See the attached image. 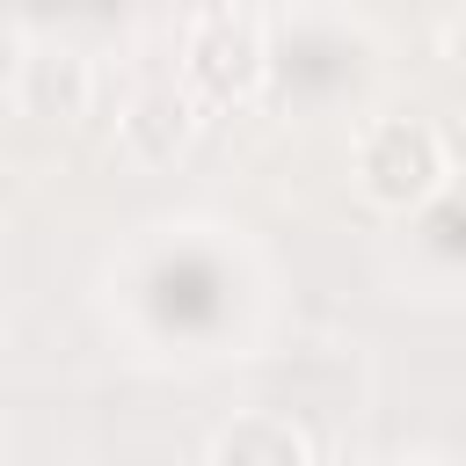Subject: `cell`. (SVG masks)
Instances as JSON below:
<instances>
[{"label": "cell", "instance_id": "cell-1", "mask_svg": "<svg viewBox=\"0 0 466 466\" xmlns=\"http://www.w3.org/2000/svg\"><path fill=\"white\" fill-rule=\"evenodd\" d=\"M357 189L371 197V204H386V211H422V204H437L444 197V175H451V160H444V131L430 124V116H371L364 131H357Z\"/></svg>", "mask_w": 466, "mask_h": 466}, {"label": "cell", "instance_id": "cell-2", "mask_svg": "<svg viewBox=\"0 0 466 466\" xmlns=\"http://www.w3.org/2000/svg\"><path fill=\"white\" fill-rule=\"evenodd\" d=\"M269 80V22L255 7H197L182 22V87L197 102H248Z\"/></svg>", "mask_w": 466, "mask_h": 466}, {"label": "cell", "instance_id": "cell-3", "mask_svg": "<svg viewBox=\"0 0 466 466\" xmlns=\"http://www.w3.org/2000/svg\"><path fill=\"white\" fill-rule=\"evenodd\" d=\"M116 138H124V153L146 160V167L175 160V153L197 138V95H189L182 80H153V87H138V95L124 102V116H116Z\"/></svg>", "mask_w": 466, "mask_h": 466}, {"label": "cell", "instance_id": "cell-4", "mask_svg": "<svg viewBox=\"0 0 466 466\" xmlns=\"http://www.w3.org/2000/svg\"><path fill=\"white\" fill-rule=\"evenodd\" d=\"M95 95V66L73 44H29L15 58V102L29 116H80Z\"/></svg>", "mask_w": 466, "mask_h": 466}, {"label": "cell", "instance_id": "cell-5", "mask_svg": "<svg viewBox=\"0 0 466 466\" xmlns=\"http://www.w3.org/2000/svg\"><path fill=\"white\" fill-rule=\"evenodd\" d=\"M204 466H313V437H306L291 415L248 408V415H233V422L211 430Z\"/></svg>", "mask_w": 466, "mask_h": 466}, {"label": "cell", "instance_id": "cell-6", "mask_svg": "<svg viewBox=\"0 0 466 466\" xmlns=\"http://www.w3.org/2000/svg\"><path fill=\"white\" fill-rule=\"evenodd\" d=\"M444 51L466 66V7H459V15H444Z\"/></svg>", "mask_w": 466, "mask_h": 466}]
</instances>
